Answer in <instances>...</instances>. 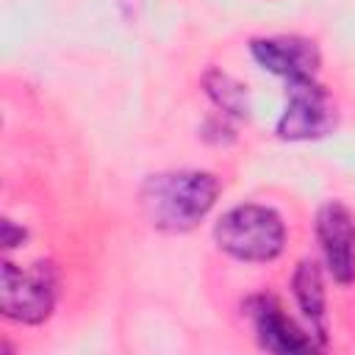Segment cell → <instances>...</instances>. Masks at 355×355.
Returning <instances> with one entry per match:
<instances>
[{"label": "cell", "instance_id": "obj_1", "mask_svg": "<svg viewBox=\"0 0 355 355\" xmlns=\"http://www.w3.org/2000/svg\"><path fill=\"white\" fill-rule=\"evenodd\" d=\"M219 197V180L211 172H164L141 186V208L155 230L186 233L197 227Z\"/></svg>", "mask_w": 355, "mask_h": 355}, {"label": "cell", "instance_id": "obj_2", "mask_svg": "<svg viewBox=\"0 0 355 355\" xmlns=\"http://www.w3.org/2000/svg\"><path fill=\"white\" fill-rule=\"evenodd\" d=\"M214 239L222 252L247 263L275 261L286 247V225L266 205H236L214 225Z\"/></svg>", "mask_w": 355, "mask_h": 355}, {"label": "cell", "instance_id": "obj_3", "mask_svg": "<svg viewBox=\"0 0 355 355\" xmlns=\"http://www.w3.org/2000/svg\"><path fill=\"white\" fill-rule=\"evenodd\" d=\"M58 300V275L50 261H39L28 269L17 263H3L0 280V308L3 316L19 324H42Z\"/></svg>", "mask_w": 355, "mask_h": 355}, {"label": "cell", "instance_id": "obj_4", "mask_svg": "<svg viewBox=\"0 0 355 355\" xmlns=\"http://www.w3.org/2000/svg\"><path fill=\"white\" fill-rule=\"evenodd\" d=\"M336 103L316 78L288 80L286 108L277 119V136L286 141L322 139L336 128Z\"/></svg>", "mask_w": 355, "mask_h": 355}, {"label": "cell", "instance_id": "obj_5", "mask_svg": "<svg viewBox=\"0 0 355 355\" xmlns=\"http://www.w3.org/2000/svg\"><path fill=\"white\" fill-rule=\"evenodd\" d=\"M316 236L330 277L341 286L355 283V214L330 200L316 214Z\"/></svg>", "mask_w": 355, "mask_h": 355}, {"label": "cell", "instance_id": "obj_6", "mask_svg": "<svg viewBox=\"0 0 355 355\" xmlns=\"http://www.w3.org/2000/svg\"><path fill=\"white\" fill-rule=\"evenodd\" d=\"M247 316L252 319L258 344L269 352H280V355H297V352H313L322 349L319 341H313L311 336H305L283 311V305L272 297V294H255L244 302Z\"/></svg>", "mask_w": 355, "mask_h": 355}, {"label": "cell", "instance_id": "obj_7", "mask_svg": "<svg viewBox=\"0 0 355 355\" xmlns=\"http://www.w3.org/2000/svg\"><path fill=\"white\" fill-rule=\"evenodd\" d=\"M250 53L266 72H275L286 80L316 78V72H319V50L311 39H302V36L252 39Z\"/></svg>", "mask_w": 355, "mask_h": 355}, {"label": "cell", "instance_id": "obj_8", "mask_svg": "<svg viewBox=\"0 0 355 355\" xmlns=\"http://www.w3.org/2000/svg\"><path fill=\"white\" fill-rule=\"evenodd\" d=\"M297 305L302 316L311 324V333L316 336L319 347H327V302H324V280L316 261H300L291 277Z\"/></svg>", "mask_w": 355, "mask_h": 355}, {"label": "cell", "instance_id": "obj_9", "mask_svg": "<svg viewBox=\"0 0 355 355\" xmlns=\"http://www.w3.org/2000/svg\"><path fill=\"white\" fill-rule=\"evenodd\" d=\"M202 86H205L208 97H211L225 114L239 116V119H247V114H250V97H247V89H244L236 78H230V75L222 72V69H208V72L202 75Z\"/></svg>", "mask_w": 355, "mask_h": 355}, {"label": "cell", "instance_id": "obj_10", "mask_svg": "<svg viewBox=\"0 0 355 355\" xmlns=\"http://www.w3.org/2000/svg\"><path fill=\"white\" fill-rule=\"evenodd\" d=\"M25 236H28V230H25V227L14 225L11 219H3V225H0V241H3V247H6V250H11V247L22 244V241H25Z\"/></svg>", "mask_w": 355, "mask_h": 355}]
</instances>
